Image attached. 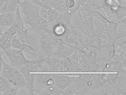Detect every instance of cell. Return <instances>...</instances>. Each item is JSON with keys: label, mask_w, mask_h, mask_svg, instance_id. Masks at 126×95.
<instances>
[{"label": "cell", "mask_w": 126, "mask_h": 95, "mask_svg": "<svg viewBox=\"0 0 126 95\" xmlns=\"http://www.w3.org/2000/svg\"><path fill=\"white\" fill-rule=\"evenodd\" d=\"M16 32V28L14 24L3 33L0 38V48L2 50H4L12 47L11 40Z\"/></svg>", "instance_id": "277c9868"}, {"label": "cell", "mask_w": 126, "mask_h": 95, "mask_svg": "<svg viewBox=\"0 0 126 95\" xmlns=\"http://www.w3.org/2000/svg\"><path fill=\"white\" fill-rule=\"evenodd\" d=\"M5 27L0 26V38L3 33L6 30H5Z\"/></svg>", "instance_id": "2e32d148"}, {"label": "cell", "mask_w": 126, "mask_h": 95, "mask_svg": "<svg viewBox=\"0 0 126 95\" xmlns=\"http://www.w3.org/2000/svg\"><path fill=\"white\" fill-rule=\"evenodd\" d=\"M11 44L12 47L16 49L21 50L23 48L21 41L15 34L13 36L11 39Z\"/></svg>", "instance_id": "30bf717a"}, {"label": "cell", "mask_w": 126, "mask_h": 95, "mask_svg": "<svg viewBox=\"0 0 126 95\" xmlns=\"http://www.w3.org/2000/svg\"><path fill=\"white\" fill-rule=\"evenodd\" d=\"M4 0H0V8L3 4Z\"/></svg>", "instance_id": "e0dca14e"}, {"label": "cell", "mask_w": 126, "mask_h": 95, "mask_svg": "<svg viewBox=\"0 0 126 95\" xmlns=\"http://www.w3.org/2000/svg\"><path fill=\"white\" fill-rule=\"evenodd\" d=\"M20 0H5L0 8V14L15 12Z\"/></svg>", "instance_id": "ba28073f"}, {"label": "cell", "mask_w": 126, "mask_h": 95, "mask_svg": "<svg viewBox=\"0 0 126 95\" xmlns=\"http://www.w3.org/2000/svg\"><path fill=\"white\" fill-rule=\"evenodd\" d=\"M119 7L126 8V0H118Z\"/></svg>", "instance_id": "5bb4252c"}, {"label": "cell", "mask_w": 126, "mask_h": 95, "mask_svg": "<svg viewBox=\"0 0 126 95\" xmlns=\"http://www.w3.org/2000/svg\"><path fill=\"white\" fill-rule=\"evenodd\" d=\"M16 17L15 12H7L0 14V26H11L15 22Z\"/></svg>", "instance_id": "52a82bcc"}, {"label": "cell", "mask_w": 126, "mask_h": 95, "mask_svg": "<svg viewBox=\"0 0 126 95\" xmlns=\"http://www.w3.org/2000/svg\"><path fill=\"white\" fill-rule=\"evenodd\" d=\"M79 9L80 13L85 27L89 33L92 34L93 21L92 12L80 5Z\"/></svg>", "instance_id": "5b68a950"}, {"label": "cell", "mask_w": 126, "mask_h": 95, "mask_svg": "<svg viewBox=\"0 0 126 95\" xmlns=\"http://www.w3.org/2000/svg\"><path fill=\"white\" fill-rule=\"evenodd\" d=\"M1 74L6 78L12 85L19 89L23 85V79L20 70L2 60Z\"/></svg>", "instance_id": "6da1fadb"}, {"label": "cell", "mask_w": 126, "mask_h": 95, "mask_svg": "<svg viewBox=\"0 0 126 95\" xmlns=\"http://www.w3.org/2000/svg\"><path fill=\"white\" fill-rule=\"evenodd\" d=\"M66 4L68 7L72 8L75 5V2L74 0H67Z\"/></svg>", "instance_id": "4fadbf2b"}, {"label": "cell", "mask_w": 126, "mask_h": 95, "mask_svg": "<svg viewBox=\"0 0 126 95\" xmlns=\"http://www.w3.org/2000/svg\"><path fill=\"white\" fill-rule=\"evenodd\" d=\"M109 22H106L104 20L98 18L93 13L92 34L96 35L102 34L107 29Z\"/></svg>", "instance_id": "8992f818"}, {"label": "cell", "mask_w": 126, "mask_h": 95, "mask_svg": "<svg viewBox=\"0 0 126 95\" xmlns=\"http://www.w3.org/2000/svg\"><path fill=\"white\" fill-rule=\"evenodd\" d=\"M64 27L62 26L59 25L56 27L55 29V33L58 35H60L62 34L64 31Z\"/></svg>", "instance_id": "7c38bea8"}, {"label": "cell", "mask_w": 126, "mask_h": 95, "mask_svg": "<svg viewBox=\"0 0 126 95\" xmlns=\"http://www.w3.org/2000/svg\"><path fill=\"white\" fill-rule=\"evenodd\" d=\"M3 58L1 55L0 54V74L1 71L2 67V60Z\"/></svg>", "instance_id": "9a60e30c"}, {"label": "cell", "mask_w": 126, "mask_h": 95, "mask_svg": "<svg viewBox=\"0 0 126 95\" xmlns=\"http://www.w3.org/2000/svg\"><path fill=\"white\" fill-rule=\"evenodd\" d=\"M3 51L8 59L10 64L20 70L25 60L21 50L11 47L5 50H3Z\"/></svg>", "instance_id": "7a4b0ae2"}, {"label": "cell", "mask_w": 126, "mask_h": 95, "mask_svg": "<svg viewBox=\"0 0 126 95\" xmlns=\"http://www.w3.org/2000/svg\"><path fill=\"white\" fill-rule=\"evenodd\" d=\"M94 12L99 13L109 22L117 24L120 21L116 12L110 7L105 5L96 9Z\"/></svg>", "instance_id": "3957f363"}, {"label": "cell", "mask_w": 126, "mask_h": 95, "mask_svg": "<svg viewBox=\"0 0 126 95\" xmlns=\"http://www.w3.org/2000/svg\"><path fill=\"white\" fill-rule=\"evenodd\" d=\"M19 89L18 88L13 86L9 90L3 93V95H18Z\"/></svg>", "instance_id": "8fae6325"}, {"label": "cell", "mask_w": 126, "mask_h": 95, "mask_svg": "<svg viewBox=\"0 0 126 95\" xmlns=\"http://www.w3.org/2000/svg\"><path fill=\"white\" fill-rule=\"evenodd\" d=\"M13 86L6 78L0 74V92L4 93L10 89Z\"/></svg>", "instance_id": "9c48e42d"}]
</instances>
